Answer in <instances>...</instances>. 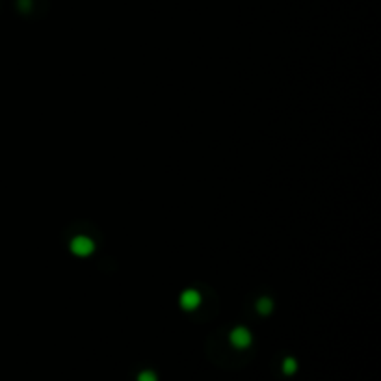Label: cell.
I'll return each mask as SVG.
<instances>
[{
  "instance_id": "cell-1",
  "label": "cell",
  "mask_w": 381,
  "mask_h": 381,
  "mask_svg": "<svg viewBox=\"0 0 381 381\" xmlns=\"http://www.w3.org/2000/svg\"><path fill=\"white\" fill-rule=\"evenodd\" d=\"M231 344L238 350H245L251 344V333L244 328H237L231 333Z\"/></svg>"
},
{
  "instance_id": "cell-2",
  "label": "cell",
  "mask_w": 381,
  "mask_h": 381,
  "mask_svg": "<svg viewBox=\"0 0 381 381\" xmlns=\"http://www.w3.org/2000/svg\"><path fill=\"white\" fill-rule=\"evenodd\" d=\"M71 247H73V251L78 253V255H88V253L93 249V244L88 238H76Z\"/></svg>"
},
{
  "instance_id": "cell-4",
  "label": "cell",
  "mask_w": 381,
  "mask_h": 381,
  "mask_svg": "<svg viewBox=\"0 0 381 381\" xmlns=\"http://www.w3.org/2000/svg\"><path fill=\"white\" fill-rule=\"evenodd\" d=\"M138 381H158V378H156V374L151 372V370H145V372H142L138 376Z\"/></svg>"
},
{
  "instance_id": "cell-3",
  "label": "cell",
  "mask_w": 381,
  "mask_h": 381,
  "mask_svg": "<svg viewBox=\"0 0 381 381\" xmlns=\"http://www.w3.org/2000/svg\"><path fill=\"white\" fill-rule=\"evenodd\" d=\"M283 370L286 376H292V374L296 372V361L294 359H285V363H283Z\"/></svg>"
}]
</instances>
